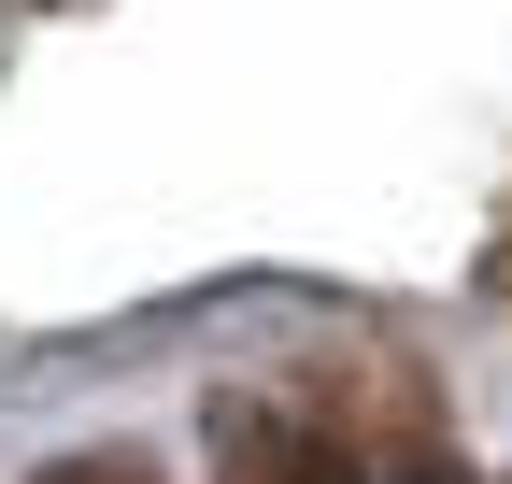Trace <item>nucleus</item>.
<instances>
[{
  "mask_svg": "<svg viewBox=\"0 0 512 484\" xmlns=\"http://www.w3.org/2000/svg\"><path fill=\"white\" fill-rule=\"evenodd\" d=\"M29 484H157V456L143 442H86V456H43Z\"/></svg>",
  "mask_w": 512,
  "mask_h": 484,
  "instance_id": "nucleus-1",
  "label": "nucleus"
}]
</instances>
